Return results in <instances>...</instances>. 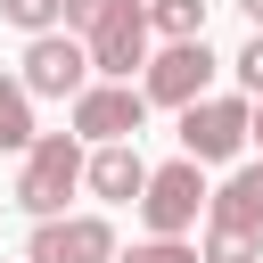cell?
<instances>
[{
    "label": "cell",
    "mask_w": 263,
    "mask_h": 263,
    "mask_svg": "<svg viewBox=\"0 0 263 263\" xmlns=\"http://www.w3.org/2000/svg\"><path fill=\"white\" fill-rule=\"evenodd\" d=\"M82 140L74 132H33V148H25V164H16V205L33 214V222H49V214H66V197L82 189Z\"/></svg>",
    "instance_id": "cell-1"
},
{
    "label": "cell",
    "mask_w": 263,
    "mask_h": 263,
    "mask_svg": "<svg viewBox=\"0 0 263 263\" xmlns=\"http://www.w3.org/2000/svg\"><path fill=\"white\" fill-rule=\"evenodd\" d=\"M205 164L197 156H173V164H156L148 181H140V222H148V238H181V230H197V214H205Z\"/></svg>",
    "instance_id": "cell-2"
},
{
    "label": "cell",
    "mask_w": 263,
    "mask_h": 263,
    "mask_svg": "<svg viewBox=\"0 0 263 263\" xmlns=\"http://www.w3.org/2000/svg\"><path fill=\"white\" fill-rule=\"evenodd\" d=\"M214 49H205V33H189V41H164L148 66H140V99L148 107H189V99H205L214 90Z\"/></svg>",
    "instance_id": "cell-3"
},
{
    "label": "cell",
    "mask_w": 263,
    "mask_h": 263,
    "mask_svg": "<svg viewBox=\"0 0 263 263\" xmlns=\"http://www.w3.org/2000/svg\"><path fill=\"white\" fill-rule=\"evenodd\" d=\"M16 82H25L33 99H74V90L90 82V49H82V33H66V25L25 33V66H16Z\"/></svg>",
    "instance_id": "cell-4"
},
{
    "label": "cell",
    "mask_w": 263,
    "mask_h": 263,
    "mask_svg": "<svg viewBox=\"0 0 263 263\" xmlns=\"http://www.w3.org/2000/svg\"><path fill=\"white\" fill-rule=\"evenodd\" d=\"M66 107H74V140H82V148H99V140H132V132L148 123V99H140L132 82H107V74H90Z\"/></svg>",
    "instance_id": "cell-5"
},
{
    "label": "cell",
    "mask_w": 263,
    "mask_h": 263,
    "mask_svg": "<svg viewBox=\"0 0 263 263\" xmlns=\"http://www.w3.org/2000/svg\"><path fill=\"white\" fill-rule=\"evenodd\" d=\"M82 49H90V74L132 82V66H148V0H107V16L82 33Z\"/></svg>",
    "instance_id": "cell-6"
},
{
    "label": "cell",
    "mask_w": 263,
    "mask_h": 263,
    "mask_svg": "<svg viewBox=\"0 0 263 263\" xmlns=\"http://www.w3.org/2000/svg\"><path fill=\"white\" fill-rule=\"evenodd\" d=\"M247 148V99H189L181 107V156H197V164H230Z\"/></svg>",
    "instance_id": "cell-7"
},
{
    "label": "cell",
    "mask_w": 263,
    "mask_h": 263,
    "mask_svg": "<svg viewBox=\"0 0 263 263\" xmlns=\"http://www.w3.org/2000/svg\"><path fill=\"white\" fill-rule=\"evenodd\" d=\"M25 263H115V222L107 214H49V222H33Z\"/></svg>",
    "instance_id": "cell-8"
},
{
    "label": "cell",
    "mask_w": 263,
    "mask_h": 263,
    "mask_svg": "<svg viewBox=\"0 0 263 263\" xmlns=\"http://www.w3.org/2000/svg\"><path fill=\"white\" fill-rule=\"evenodd\" d=\"M140 181H148V164H140V148H132V140H99V148L82 156V189H90V197H107V205L140 197Z\"/></svg>",
    "instance_id": "cell-9"
},
{
    "label": "cell",
    "mask_w": 263,
    "mask_h": 263,
    "mask_svg": "<svg viewBox=\"0 0 263 263\" xmlns=\"http://www.w3.org/2000/svg\"><path fill=\"white\" fill-rule=\"evenodd\" d=\"M214 222H238V230H263V164H238L214 197H205Z\"/></svg>",
    "instance_id": "cell-10"
},
{
    "label": "cell",
    "mask_w": 263,
    "mask_h": 263,
    "mask_svg": "<svg viewBox=\"0 0 263 263\" xmlns=\"http://www.w3.org/2000/svg\"><path fill=\"white\" fill-rule=\"evenodd\" d=\"M33 132H41V123H33V90H25L16 74H0V156H25Z\"/></svg>",
    "instance_id": "cell-11"
},
{
    "label": "cell",
    "mask_w": 263,
    "mask_h": 263,
    "mask_svg": "<svg viewBox=\"0 0 263 263\" xmlns=\"http://www.w3.org/2000/svg\"><path fill=\"white\" fill-rule=\"evenodd\" d=\"M197 263H263V230H238V222H214Z\"/></svg>",
    "instance_id": "cell-12"
},
{
    "label": "cell",
    "mask_w": 263,
    "mask_h": 263,
    "mask_svg": "<svg viewBox=\"0 0 263 263\" xmlns=\"http://www.w3.org/2000/svg\"><path fill=\"white\" fill-rule=\"evenodd\" d=\"M148 33H164V41L205 33V0H148Z\"/></svg>",
    "instance_id": "cell-13"
},
{
    "label": "cell",
    "mask_w": 263,
    "mask_h": 263,
    "mask_svg": "<svg viewBox=\"0 0 263 263\" xmlns=\"http://www.w3.org/2000/svg\"><path fill=\"white\" fill-rule=\"evenodd\" d=\"M115 263H197L189 238H140V247H115Z\"/></svg>",
    "instance_id": "cell-14"
},
{
    "label": "cell",
    "mask_w": 263,
    "mask_h": 263,
    "mask_svg": "<svg viewBox=\"0 0 263 263\" xmlns=\"http://www.w3.org/2000/svg\"><path fill=\"white\" fill-rule=\"evenodd\" d=\"M0 16H8L16 33H49V25H58V0H0Z\"/></svg>",
    "instance_id": "cell-15"
},
{
    "label": "cell",
    "mask_w": 263,
    "mask_h": 263,
    "mask_svg": "<svg viewBox=\"0 0 263 263\" xmlns=\"http://www.w3.org/2000/svg\"><path fill=\"white\" fill-rule=\"evenodd\" d=\"M230 66H238V90H247V99H263V25L247 33V49H238Z\"/></svg>",
    "instance_id": "cell-16"
},
{
    "label": "cell",
    "mask_w": 263,
    "mask_h": 263,
    "mask_svg": "<svg viewBox=\"0 0 263 263\" xmlns=\"http://www.w3.org/2000/svg\"><path fill=\"white\" fill-rule=\"evenodd\" d=\"M247 140H263V99H255V107H247Z\"/></svg>",
    "instance_id": "cell-17"
},
{
    "label": "cell",
    "mask_w": 263,
    "mask_h": 263,
    "mask_svg": "<svg viewBox=\"0 0 263 263\" xmlns=\"http://www.w3.org/2000/svg\"><path fill=\"white\" fill-rule=\"evenodd\" d=\"M238 8H247V25H263V0H238Z\"/></svg>",
    "instance_id": "cell-18"
}]
</instances>
